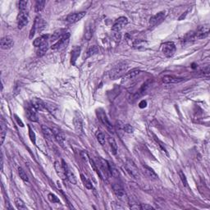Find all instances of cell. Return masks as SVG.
<instances>
[{
  "mask_svg": "<svg viewBox=\"0 0 210 210\" xmlns=\"http://www.w3.org/2000/svg\"><path fill=\"white\" fill-rule=\"evenodd\" d=\"M147 45V43L145 40H136L133 42V47L136 49H141L145 48V46Z\"/></svg>",
  "mask_w": 210,
  "mask_h": 210,
  "instance_id": "obj_27",
  "label": "cell"
},
{
  "mask_svg": "<svg viewBox=\"0 0 210 210\" xmlns=\"http://www.w3.org/2000/svg\"><path fill=\"white\" fill-rule=\"evenodd\" d=\"M54 168L56 170L57 176H59L63 181H65L66 179H67V176H66L65 170L63 168V165L59 163V162H54Z\"/></svg>",
  "mask_w": 210,
  "mask_h": 210,
  "instance_id": "obj_20",
  "label": "cell"
},
{
  "mask_svg": "<svg viewBox=\"0 0 210 210\" xmlns=\"http://www.w3.org/2000/svg\"><path fill=\"white\" fill-rule=\"evenodd\" d=\"M155 139H156V141L158 142V143H159V146H160V148H161V149H162V151H163V152H165V153H167V149H165V147H164V145H163V144H162V142L160 141V140H159V139H157L156 138H155Z\"/></svg>",
  "mask_w": 210,
  "mask_h": 210,
  "instance_id": "obj_48",
  "label": "cell"
},
{
  "mask_svg": "<svg viewBox=\"0 0 210 210\" xmlns=\"http://www.w3.org/2000/svg\"><path fill=\"white\" fill-rule=\"evenodd\" d=\"M179 176H180V178L182 180V183H183L185 186H188L187 179L185 177V175L184 174V172H182V171H179Z\"/></svg>",
  "mask_w": 210,
  "mask_h": 210,
  "instance_id": "obj_42",
  "label": "cell"
},
{
  "mask_svg": "<svg viewBox=\"0 0 210 210\" xmlns=\"http://www.w3.org/2000/svg\"><path fill=\"white\" fill-rule=\"evenodd\" d=\"M125 166L126 169L128 173L130 174V176H132L133 178H138L139 177L138 168L131 160H127V162H126Z\"/></svg>",
  "mask_w": 210,
  "mask_h": 210,
  "instance_id": "obj_9",
  "label": "cell"
},
{
  "mask_svg": "<svg viewBox=\"0 0 210 210\" xmlns=\"http://www.w3.org/2000/svg\"><path fill=\"white\" fill-rule=\"evenodd\" d=\"M183 80V78L182 77H174V76H164L162 78V83L164 84H175V83H179Z\"/></svg>",
  "mask_w": 210,
  "mask_h": 210,
  "instance_id": "obj_19",
  "label": "cell"
},
{
  "mask_svg": "<svg viewBox=\"0 0 210 210\" xmlns=\"http://www.w3.org/2000/svg\"><path fill=\"white\" fill-rule=\"evenodd\" d=\"M166 16V12L165 11H159L156 15H154L149 19V26H155L156 25L162 21V20L165 18Z\"/></svg>",
  "mask_w": 210,
  "mask_h": 210,
  "instance_id": "obj_13",
  "label": "cell"
},
{
  "mask_svg": "<svg viewBox=\"0 0 210 210\" xmlns=\"http://www.w3.org/2000/svg\"><path fill=\"white\" fill-rule=\"evenodd\" d=\"M122 130H123L124 132H126V133H127V134L133 133V131H134L133 127H132L130 124H125V125H123Z\"/></svg>",
  "mask_w": 210,
  "mask_h": 210,
  "instance_id": "obj_40",
  "label": "cell"
},
{
  "mask_svg": "<svg viewBox=\"0 0 210 210\" xmlns=\"http://www.w3.org/2000/svg\"><path fill=\"white\" fill-rule=\"evenodd\" d=\"M80 156H81V158H82L85 161L90 160V159H89L88 157V154H87V153H85V152H81V153H80Z\"/></svg>",
  "mask_w": 210,
  "mask_h": 210,
  "instance_id": "obj_47",
  "label": "cell"
},
{
  "mask_svg": "<svg viewBox=\"0 0 210 210\" xmlns=\"http://www.w3.org/2000/svg\"><path fill=\"white\" fill-rule=\"evenodd\" d=\"M99 53V48L97 47L96 45H93L91 46L90 48H89L87 52H86V57H90L92 55L94 54H96Z\"/></svg>",
  "mask_w": 210,
  "mask_h": 210,
  "instance_id": "obj_34",
  "label": "cell"
},
{
  "mask_svg": "<svg viewBox=\"0 0 210 210\" xmlns=\"http://www.w3.org/2000/svg\"><path fill=\"white\" fill-rule=\"evenodd\" d=\"M26 5H27V1H20L19 2V9H20V11L26 10Z\"/></svg>",
  "mask_w": 210,
  "mask_h": 210,
  "instance_id": "obj_44",
  "label": "cell"
},
{
  "mask_svg": "<svg viewBox=\"0 0 210 210\" xmlns=\"http://www.w3.org/2000/svg\"><path fill=\"white\" fill-rule=\"evenodd\" d=\"M194 32V40H202L205 37L208 35V32H209V26L208 25H205V26H199V28Z\"/></svg>",
  "mask_w": 210,
  "mask_h": 210,
  "instance_id": "obj_3",
  "label": "cell"
},
{
  "mask_svg": "<svg viewBox=\"0 0 210 210\" xmlns=\"http://www.w3.org/2000/svg\"><path fill=\"white\" fill-rule=\"evenodd\" d=\"M162 53L167 57H172L176 53V47L173 42H166L162 46Z\"/></svg>",
  "mask_w": 210,
  "mask_h": 210,
  "instance_id": "obj_2",
  "label": "cell"
},
{
  "mask_svg": "<svg viewBox=\"0 0 210 210\" xmlns=\"http://www.w3.org/2000/svg\"><path fill=\"white\" fill-rule=\"evenodd\" d=\"M93 27H92V25L90 26H88L86 27V30H85V39L87 40H90L91 39V37L93 35V32H94V30H93Z\"/></svg>",
  "mask_w": 210,
  "mask_h": 210,
  "instance_id": "obj_35",
  "label": "cell"
},
{
  "mask_svg": "<svg viewBox=\"0 0 210 210\" xmlns=\"http://www.w3.org/2000/svg\"><path fill=\"white\" fill-rule=\"evenodd\" d=\"M108 140L112 153H113L114 155H116V153H117V145H116L115 139H114L113 138H112V137H108Z\"/></svg>",
  "mask_w": 210,
  "mask_h": 210,
  "instance_id": "obj_26",
  "label": "cell"
},
{
  "mask_svg": "<svg viewBox=\"0 0 210 210\" xmlns=\"http://www.w3.org/2000/svg\"><path fill=\"white\" fill-rule=\"evenodd\" d=\"M97 116L99 117V119L100 120V122L108 128V130H109L111 132H113V126L111 124V122H109V120H108V116L105 113L104 111L101 109V108L97 109Z\"/></svg>",
  "mask_w": 210,
  "mask_h": 210,
  "instance_id": "obj_4",
  "label": "cell"
},
{
  "mask_svg": "<svg viewBox=\"0 0 210 210\" xmlns=\"http://www.w3.org/2000/svg\"><path fill=\"white\" fill-rule=\"evenodd\" d=\"M48 38V34H43V35H41V36H40V37H38V38H36V39L34 40L33 44H34V47L39 48L40 45H42L44 43L47 42Z\"/></svg>",
  "mask_w": 210,
  "mask_h": 210,
  "instance_id": "obj_24",
  "label": "cell"
},
{
  "mask_svg": "<svg viewBox=\"0 0 210 210\" xmlns=\"http://www.w3.org/2000/svg\"><path fill=\"white\" fill-rule=\"evenodd\" d=\"M44 5H45V1H37L35 5H34V11L36 12H40L44 9Z\"/></svg>",
  "mask_w": 210,
  "mask_h": 210,
  "instance_id": "obj_33",
  "label": "cell"
},
{
  "mask_svg": "<svg viewBox=\"0 0 210 210\" xmlns=\"http://www.w3.org/2000/svg\"><path fill=\"white\" fill-rule=\"evenodd\" d=\"M80 178H81V180H82L83 183H84V185H85V186L87 189H89V190H91V189H93V185H92V184H91V182L90 180H88V179L86 178L83 174H81L80 175Z\"/></svg>",
  "mask_w": 210,
  "mask_h": 210,
  "instance_id": "obj_38",
  "label": "cell"
},
{
  "mask_svg": "<svg viewBox=\"0 0 210 210\" xmlns=\"http://www.w3.org/2000/svg\"><path fill=\"white\" fill-rule=\"evenodd\" d=\"M48 42L44 43L42 45H40V47L38 48V50H37V56H38V57H43V56L46 54V52L48 51Z\"/></svg>",
  "mask_w": 210,
  "mask_h": 210,
  "instance_id": "obj_25",
  "label": "cell"
},
{
  "mask_svg": "<svg viewBox=\"0 0 210 210\" xmlns=\"http://www.w3.org/2000/svg\"><path fill=\"white\" fill-rule=\"evenodd\" d=\"M18 174H19L21 179L22 180L23 182H26V183H28L29 182L28 176H27L26 173L25 172V171L23 170L21 168H18Z\"/></svg>",
  "mask_w": 210,
  "mask_h": 210,
  "instance_id": "obj_36",
  "label": "cell"
},
{
  "mask_svg": "<svg viewBox=\"0 0 210 210\" xmlns=\"http://www.w3.org/2000/svg\"><path fill=\"white\" fill-rule=\"evenodd\" d=\"M52 130H53V131H54V138L56 139V140L59 143L60 145L63 146V145H64V143H65V140H66V136H65V135H64V133H63L62 131H60L59 129H57V128L56 127L53 128Z\"/></svg>",
  "mask_w": 210,
  "mask_h": 210,
  "instance_id": "obj_18",
  "label": "cell"
},
{
  "mask_svg": "<svg viewBox=\"0 0 210 210\" xmlns=\"http://www.w3.org/2000/svg\"><path fill=\"white\" fill-rule=\"evenodd\" d=\"M62 32H63V31L62 30H59V31H57L54 32V34L52 35V40H59L61 37L63 36L64 34H62Z\"/></svg>",
  "mask_w": 210,
  "mask_h": 210,
  "instance_id": "obj_41",
  "label": "cell"
},
{
  "mask_svg": "<svg viewBox=\"0 0 210 210\" xmlns=\"http://www.w3.org/2000/svg\"><path fill=\"white\" fill-rule=\"evenodd\" d=\"M62 163H63L62 165H63V168H64V170H65L67 180L69 182H71V184H77V177L75 176V174L72 172V171H71V169L69 168V167L67 166V162H65V161L63 160V161H62Z\"/></svg>",
  "mask_w": 210,
  "mask_h": 210,
  "instance_id": "obj_10",
  "label": "cell"
},
{
  "mask_svg": "<svg viewBox=\"0 0 210 210\" xmlns=\"http://www.w3.org/2000/svg\"><path fill=\"white\" fill-rule=\"evenodd\" d=\"M146 105H147V102L145 100H142L141 102L139 103V107L140 108H144L146 107Z\"/></svg>",
  "mask_w": 210,
  "mask_h": 210,
  "instance_id": "obj_49",
  "label": "cell"
},
{
  "mask_svg": "<svg viewBox=\"0 0 210 210\" xmlns=\"http://www.w3.org/2000/svg\"><path fill=\"white\" fill-rule=\"evenodd\" d=\"M45 109H47L50 113L54 114V116H55V113H58V109H57V106L53 104V103H45Z\"/></svg>",
  "mask_w": 210,
  "mask_h": 210,
  "instance_id": "obj_29",
  "label": "cell"
},
{
  "mask_svg": "<svg viewBox=\"0 0 210 210\" xmlns=\"http://www.w3.org/2000/svg\"><path fill=\"white\" fill-rule=\"evenodd\" d=\"M70 37V33H65L63 34V36L60 38L59 40H57V42L55 43L54 44H53L51 47V48L53 50H56V49H58L60 48L62 46L64 45V44L66 43V41H67Z\"/></svg>",
  "mask_w": 210,
  "mask_h": 210,
  "instance_id": "obj_16",
  "label": "cell"
},
{
  "mask_svg": "<svg viewBox=\"0 0 210 210\" xmlns=\"http://www.w3.org/2000/svg\"><path fill=\"white\" fill-rule=\"evenodd\" d=\"M113 190L114 194L116 196L121 200H125L126 199V195L123 187L119 184H113Z\"/></svg>",
  "mask_w": 210,
  "mask_h": 210,
  "instance_id": "obj_12",
  "label": "cell"
},
{
  "mask_svg": "<svg viewBox=\"0 0 210 210\" xmlns=\"http://www.w3.org/2000/svg\"><path fill=\"white\" fill-rule=\"evenodd\" d=\"M14 116H15V119H16V121H17V124L20 126H21V127H23V126H24V124H23L22 121L19 118V116H17V115H16V114L14 115Z\"/></svg>",
  "mask_w": 210,
  "mask_h": 210,
  "instance_id": "obj_46",
  "label": "cell"
},
{
  "mask_svg": "<svg viewBox=\"0 0 210 210\" xmlns=\"http://www.w3.org/2000/svg\"><path fill=\"white\" fill-rule=\"evenodd\" d=\"M0 134H1V144H3L6 135H7V126L3 122V120L1 121V131H0Z\"/></svg>",
  "mask_w": 210,
  "mask_h": 210,
  "instance_id": "obj_28",
  "label": "cell"
},
{
  "mask_svg": "<svg viewBox=\"0 0 210 210\" xmlns=\"http://www.w3.org/2000/svg\"><path fill=\"white\" fill-rule=\"evenodd\" d=\"M186 14H187V11H185V14H182V17H179V21L182 20L183 18H185V17L186 16Z\"/></svg>",
  "mask_w": 210,
  "mask_h": 210,
  "instance_id": "obj_50",
  "label": "cell"
},
{
  "mask_svg": "<svg viewBox=\"0 0 210 210\" xmlns=\"http://www.w3.org/2000/svg\"><path fill=\"white\" fill-rule=\"evenodd\" d=\"M127 67L128 65L126 62H121V63H117L110 71L109 77L112 80L118 79L126 73V71H127Z\"/></svg>",
  "mask_w": 210,
  "mask_h": 210,
  "instance_id": "obj_1",
  "label": "cell"
},
{
  "mask_svg": "<svg viewBox=\"0 0 210 210\" xmlns=\"http://www.w3.org/2000/svg\"><path fill=\"white\" fill-rule=\"evenodd\" d=\"M31 105L37 111H42L45 109V102H44L42 100L39 98H34L31 100Z\"/></svg>",
  "mask_w": 210,
  "mask_h": 210,
  "instance_id": "obj_21",
  "label": "cell"
},
{
  "mask_svg": "<svg viewBox=\"0 0 210 210\" xmlns=\"http://www.w3.org/2000/svg\"><path fill=\"white\" fill-rule=\"evenodd\" d=\"M41 130H42V132L44 134V136L45 137L46 139H48V140H53L54 138V131L52 129L47 126L43 125L41 126Z\"/></svg>",
  "mask_w": 210,
  "mask_h": 210,
  "instance_id": "obj_22",
  "label": "cell"
},
{
  "mask_svg": "<svg viewBox=\"0 0 210 210\" xmlns=\"http://www.w3.org/2000/svg\"><path fill=\"white\" fill-rule=\"evenodd\" d=\"M48 199L50 200V202L52 203H56V204H60V199L57 198V196L54 195V194L49 193L48 195Z\"/></svg>",
  "mask_w": 210,
  "mask_h": 210,
  "instance_id": "obj_39",
  "label": "cell"
},
{
  "mask_svg": "<svg viewBox=\"0 0 210 210\" xmlns=\"http://www.w3.org/2000/svg\"><path fill=\"white\" fill-rule=\"evenodd\" d=\"M143 168H144V172L146 175V176H148L149 179H151V180H157V179L159 178L158 175L155 173V172L151 168L148 167L146 165H144Z\"/></svg>",
  "mask_w": 210,
  "mask_h": 210,
  "instance_id": "obj_23",
  "label": "cell"
},
{
  "mask_svg": "<svg viewBox=\"0 0 210 210\" xmlns=\"http://www.w3.org/2000/svg\"><path fill=\"white\" fill-rule=\"evenodd\" d=\"M139 74V70H133V71H130V72H127L123 77V79L122 80V84L126 85V86H131L132 82L136 80V77Z\"/></svg>",
  "mask_w": 210,
  "mask_h": 210,
  "instance_id": "obj_6",
  "label": "cell"
},
{
  "mask_svg": "<svg viewBox=\"0 0 210 210\" xmlns=\"http://www.w3.org/2000/svg\"><path fill=\"white\" fill-rule=\"evenodd\" d=\"M97 161H98L97 166L100 167L101 173H103L104 175L105 178H108V176L111 175L110 169H109V162H108L107 160L102 159V158H98V159H97Z\"/></svg>",
  "mask_w": 210,
  "mask_h": 210,
  "instance_id": "obj_5",
  "label": "cell"
},
{
  "mask_svg": "<svg viewBox=\"0 0 210 210\" xmlns=\"http://www.w3.org/2000/svg\"><path fill=\"white\" fill-rule=\"evenodd\" d=\"M29 136H30V139H31L32 143H34V145H35V140H36V139H35V134H34V131L30 126H29Z\"/></svg>",
  "mask_w": 210,
  "mask_h": 210,
  "instance_id": "obj_43",
  "label": "cell"
},
{
  "mask_svg": "<svg viewBox=\"0 0 210 210\" xmlns=\"http://www.w3.org/2000/svg\"><path fill=\"white\" fill-rule=\"evenodd\" d=\"M140 209L142 210H148V209H153V208L151 205H145V204H141L140 205Z\"/></svg>",
  "mask_w": 210,
  "mask_h": 210,
  "instance_id": "obj_45",
  "label": "cell"
},
{
  "mask_svg": "<svg viewBox=\"0 0 210 210\" xmlns=\"http://www.w3.org/2000/svg\"><path fill=\"white\" fill-rule=\"evenodd\" d=\"M15 205H16V206H17V209H20V210L27 209V208H26L25 203H24L22 199H20V198H16V199H15Z\"/></svg>",
  "mask_w": 210,
  "mask_h": 210,
  "instance_id": "obj_32",
  "label": "cell"
},
{
  "mask_svg": "<svg viewBox=\"0 0 210 210\" xmlns=\"http://www.w3.org/2000/svg\"><path fill=\"white\" fill-rule=\"evenodd\" d=\"M85 14H86L85 11H80V12L71 13V14L68 15L67 17L66 20H67V21H68L69 23H76L81 20L83 17H85Z\"/></svg>",
  "mask_w": 210,
  "mask_h": 210,
  "instance_id": "obj_14",
  "label": "cell"
},
{
  "mask_svg": "<svg viewBox=\"0 0 210 210\" xmlns=\"http://www.w3.org/2000/svg\"><path fill=\"white\" fill-rule=\"evenodd\" d=\"M128 23V20L126 17H121L119 18H117L116 21L114 22L113 26L112 27V31L116 33H120V31H122V29L123 28V26H125Z\"/></svg>",
  "mask_w": 210,
  "mask_h": 210,
  "instance_id": "obj_8",
  "label": "cell"
},
{
  "mask_svg": "<svg viewBox=\"0 0 210 210\" xmlns=\"http://www.w3.org/2000/svg\"><path fill=\"white\" fill-rule=\"evenodd\" d=\"M26 116L29 118V120H31L32 122H38V120H39L37 110L31 104L29 105L26 108Z\"/></svg>",
  "mask_w": 210,
  "mask_h": 210,
  "instance_id": "obj_15",
  "label": "cell"
},
{
  "mask_svg": "<svg viewBox=\"0 0 210 210\" xmlns=\"http://www.w3.org/2000/svg\"><path fill=\"white\" fill-rule=\"evenodd\" d=\"M28 12L26 10L20 11L17 16V27L18 29H22L28 24Z\"/></svg>",
  "mask_w": 210,
  "mask_h": 210,
  "instance_id": "obj_7",
  "label": "cell"
},
{
  "mask_svg": "<svg viewBox=\"0 0 210 210\" xmlns=\"http://www.w3.org/2000/svg\"><path fill=\"white\" fill-rule=\"evenodd\" d=\"M96 138L97 140L99 141L101 145H104L106 143V138H105L104 134L101 131H97L96 132Z\"/></svg>",
  "mask_w": 210,
  "mask_h": 210,
  "instance_id": "obj_30",
  "label": "cell"
},
{
  "mask_svg": "<svg viewBox=\"0 0 210 210\" xmlns=\"http://www.w3.org/2000/svg\"><path fill=\"white\" fill-rule=\"evenodd\" d=\"M150 85H151V80H148L147 81H145V82L141 85V87L139 89V90L137 91L136 94H134L131 95V96H132V100H136V99L139 98V97L143 96V95L146 93V91L149 90V86H150Z\"/></svg>",
  "mask_w": 210,
  "mask_h": 210,
  "instance_id": "obj_11",
  "label": "cell"
},
{
  "mask_svg": "<svg viewBox=\"0 0 210 210\" xmlns=\"http://www.w3.org/2000/svg\"><path fill=\"white\" fill-rule=\"evenodd\" d=\"M74 124H75V127H76L77 132H80L82 130V122H81L80 118L76 117L74 120Z\"/></svg>",
  "mask_w": 210,
  "mask_h": 210,
  "instance_id": "obj_37",
  "label": "cell"
},
{
  "mask_svg": "<svg viewBox=\"0 0 210 210\" xmlns=\"http://www.w3.org/2000/svg\"><path fill=\"white\" fill-rule=\"evenodd\" d=\"M1 48L3 49H10L13 47L14 42L11 39V37L10 36H5L3 37L1 39Z\"/></svg>",
  "mask_w": 210,
  "mask_h": 210,
  "instance_id": "obj_17",
  "label": "cell"
},
{
  "mask_svg": "<svg viewBox=\"0 0 210 210\" xmlns=\"http://www.w3.org/2000/svg\"><path fill=\"white\" fill-rule=\"evenodd\" d=\"M80 48H79V47H77V48H75L72 50V54H71V63L72 64H75V63H76V61H77V57H79L80 55Z\"/></svg>",
  "mask_w": 210,
  "mask_h": 210,
  "instance_id": "obj_31",
  "label": "cell"
}]
</instances>
